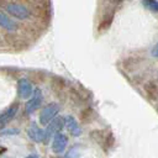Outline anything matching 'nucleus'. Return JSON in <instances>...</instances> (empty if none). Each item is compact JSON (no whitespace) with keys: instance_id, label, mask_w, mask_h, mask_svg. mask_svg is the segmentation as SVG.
Listing matches in <instances>:
<instances>
[{"instance_id":"obj_1","label":"nucleus","mask_w":158,"mask_h":158,"mask_svg":"<svg viewBox=\"0 0 158 158\" xmlns=\"http://www.w3.org/2000/svg\"><path fill=\"white\" fill-rule=\"evenodd\" d=\"M59 111V105L57 102H51L48 104L40 115V122L42 125H48L53 118H56V115Z\"/></svg>"},{"instance_id":"obj_2","label":"nucleus","mask_w":158,"mask_h":158,"mask_svg":"<svg viewBox=\"0 0 158 158\" xmlns=\"http://www.w3.org/2000/svg\"><path fill=\"white\" fill-rule=\"evenodd\" d=\"M6 10L10 15L15 16L16 19H20V20H25L30 16V10L21 5V4H15V2H10L6 5Z\"/></svg>"},{"instance_id":"obj_3","label":"nucleus","mask_w":158,"mask_h":158,"mask_svg":"<svg viewBox=\"0 0 158 158\" xmlns=\"http://www.w3.org/2000/svg\"><path fill=\"white\" fill-rule=\"evenodd\" d=\"M63 125H64L63 117H56V118H53V120L48 123V126H47V128H46V131H44V141H47V139L51 138L52 136L59 133V131H60V128L63 127Z\"/></svg>"},{"instance_id":"obj_4","label":"nucleus","mask_w":158,"mask_h":158,"mask_svg":"<svg viewBox=\"0 0 158 158\" xmlns=\"http://www.w3.org/2000/svg\"><path fill=\"white\" fill-rule=\"evenodd\" d=\"M42 104V91L40 89H36L32 98L26 102L25 105V110L27 114H33Z\"/></svg>"},{"instance_id":"obj_5","label":"nucleus","mask_w":158,"mask_h":158,"mask_svg":"<svg viewBox=\"0 0 158 158\" xmlns=\"http://www.w3.org/2000/svg\"><path fill=\"white\" fill-rule=\"evenodd\" d=\"M27 135L33 142H42L44 141V131L38 127L36 122H31L27 127Z\"/></svg>"},{"instance_id":"obj_6","label":"nucleus","mask_w":158,"mask_h":158,"mask_svg":"<svg viewBox=\"0 0 158 158\" xmlns=\"http://www.w3.org/2000/svg\"><path fill=\"white\" fill-rule=\"evenodd\" d=\"M67 143H68V138H67V136L65 135H63V133H57V135H54V137H53V143H52V149H53V152L54 153H63L64 152V149H65V147H67Z\"/></svg>"},{"instance_id":"obj_7","label":"nucleus","mask_w":158,"mask_h":158,"mask_svg":"<svg viewBox=\"0 0 158 158\" xmlns=\"http://www.w3.org/2000/svg\"><path fill=\"white\" fill-rule=\"evenodd\" d=\"M33 93V88H32V84L30 83L28 79L26 78H22L20 79L19 81V95L22 98V99H28Z\"/></svg>"},{"instance_id":"obj_8","label":"nucleus","mask_w":158,"mask_h":158,"mask_svg":"<svg viewBox=\"0 0 158 158\" xmlns=\"http://www.w3.org/2000/svg\"><path fill=\"white\" fill-rule=\"evenodd\" d=\"M64 126H65V128L69 131L70 135H73V136H79V135H81V130H80V127H79V125H78V122H77V120H75L73 116H67V117H64Z\"/></svg>"},{"instance_id":"obj_9","label":"nucleus","mask_w":158,"mask_h":158,"mask_svg":"<svg viewBox=\"0 0 158 158\" xmlns=\"http://www.w3.org/2000/svg\"><path fill=\"white\" fill-rule=\"evenodd\" d=\"M16 112H17V105H14V106H10L6 111H4L0 115V128H2L7 122L11 121L16 115Z\"/></svg>"},{"instance_id":"obj_10","label":"nucleus","mask_w":158,"mask_h":158,"mask_svg":"<svg viewBox=\"0 0 158 158\" xmlns=\"http://www.w3.org/2000/svg\"><path fill=\"white\" fill-rule=\"evenodd\" d=\"M0 26L1 27H4L5 30H7V31H15L16 28H17V25L12 21V20H10L4 12H1L0 11Z\"/></svg>"},{"instance_id":"obj_11","label":"nucleus","mask_w":158,"mask_h":158,"mask_svg":"<svg viewBox=\"0 0 158 158\" xmlns=\"http://www.w3.org/2000/svg\"><path fill=\"white\" fill-rule=\"evenodd\" d=\"M146 4L152 11H158V1H147Z\"/></svg>"},{"instance_id":"obj_12","label":"nucleus","mask_w":158,"mask_h":158,"mask_svg":"<svg viewBox=\"0 0 158 158\" xmlns=\"http://www.w3.org/2000/svg\"><path fill=\"white\" fill-rule=\"evenodd\" d=\"M16 133H19V130H16V128H10V130H4V131H1L0 132V135H16Z\"/></svg>"},{"instance_id":"obj_13","label":"nucleus","mask_w":158,"mask_h":158,"mask_svg":"<svg viewBox=\"0 0 158 158\" xmlns=\"http://www.w3.org/2000/svg\"><path fill=\"white\" fill-rule=\"evenodd\" d=\"M152 56L153 57H158V43H156V46L152 48Z\"/></svg>"},{"instance_id":"obj_14","label":"nucleus","mask_w":158,"mask_h":158,"mask_svg":"<svg viewBox=\"0 0 158 158\" xmlns=\"http://www.w3.org/2000/svg\"><path fill=\"white\" fill-rule=\"evenodd\" d=\"M26 158H38L37 156H28V157H26Z\"/></svg>"}]
</instances>
